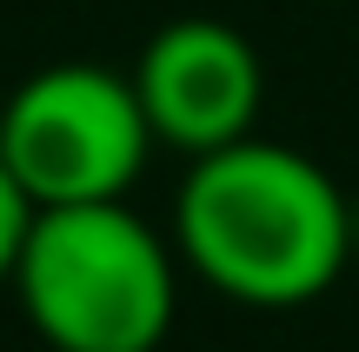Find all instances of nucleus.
Wrapping results in <instances>:
<instances>
[{"instance_id":"1","label":"nucleus","mask_w":359,"mask_h":352,"mask_svg":"<svg viewBox=\"0 0 359 352\" xmlns=\"http://www.w3.org/2000/svg\"><path fill=\"white\" fill-rule=\"evenodd\" d=\"M173 253L213 293L286 313L346 273L353 220L313 153L246 133L187 167L173 199Z\"/></svg>"},{"instance_id":"5","label":"nucleus","mask_w":359,"mask_h":352,"mask_svg":"<svg viewBox=\"0 0 359 352\" xmlns=\"http://www.w3.org/2000/svg\"><path fill=\"white\" fill-rule=\"evenodd\" d=\"M27 226H34V199L20 193V180H13L7 160H0V286L13 279V260H20Z\"/></svg>"},{"instance_id":"2","label":"nucleus","mask_w":359,"mask_h":352,"mask_svg":"<svg viewBox=\"0 0 359 352\" xmlns=\"http://www.w3.org/2000/svg\"><path fill=\"white\" fill-rule=\"evenodd\" d=\"M7 286L53 352H160L180 306V253L127 199L34 206Z\"/></svg>"},{"instance_id":"4","label":"nucleus","mask_w":359,"mask_h":352,"mask_svg":"<svg viewBox=\"0 0 359 352\" xmlns=\"http://www.w3.org/2000/svg\"><path fill=\"white\" fill-rule=\"evenodd\" d=\"M133 93L147 106L154 140L200 160L253 133L259 100H266V66L240 27L187 13V20H167L140 47Z\"/></svg>"},{"instance_id":"3","label":"nucleus","mask_w":359,"mask_h":352,"mask_svg":"<svg viewBox=\"0 0 359 352\" xmlns=\"http://www.w3.org/2000/svg\"><path fill=\"white\" fill-rule=\"evenodd\" d=\"M154 127L133 73L100 60H53L27 73L0 106V160L34 206H93L127 199L147 173Z\"/></svg>"}]
</instances>
